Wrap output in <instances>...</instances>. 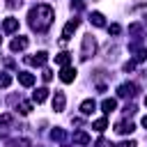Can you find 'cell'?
Instances as JSON below:
<instances>
[{"label":"cell","instance_id":"cell-1","mask_svg":"<svg viewBox=\"0 0 147 147\" xmlns=\"http://www.w3.org/2000/svg\"><path fill=\"white\" fill-rule=\"evenodd\" d=\"M53 18H55V11H53L48 5H37V7H32L30 14H28V23H30V28L37 30V32H46V30L51 28Z\"/></svg>","mask_w":147,"mask_h":147},{"label":"cell","instance_id":"cell-2","mask_svg":"<svg viewBox=\"0 0 147 147\" xmlns=\"http://www.w3.org/2000/svg\"><path fill=\"white\" fill-rule=\"evenodd\" d=\"M94 51H96V41H94V37H92V34H85V37H83L80 57H83V60H90V57L94 55Z\"/></svg>","mask_w":147,"mask_h":147},{"label":"cell","instance_id":"cell-3","mask_svg":"<svg viewBox=\"0 0 147 147\" xmlns=\"http://www.w3.org/2000/svg\"><path fill=\"white\" fill-rule=\"evenodd\" d=\"M136 92H138L136 83H122V85L117 87V94H119V96H124V99H131Z\"/></svg>","mask_w":147,"mask_h":147},{"label":"cell","instance_id":"cell-4","mask_svg":"<svg viewBox=\"0 0 147 147\" xmlns=\"http://www.w3.org/2000/svg\"><path fill=\"white\" fill-rule=\"evenodd\" d=\"M76 28H78V18H71V21H67V25L62 28V41H67L74 32H76Z\"/></svg>","mask_w":147,"mask_h":147},{"label":"cell","instance_id":"cell-5","mask_svg":"<svg viewBox=\"0 0 147 147\" xmlns=\"http://www.w3.org/2000/svg\"><path fill=\"white\" fill-rule=\"evenodd\" d=\"M74 78H76V69L74 67H62V71H60V80L62 83H74Z\"/></svg>","mask_w":147,"mask_h":147},{"label":"cell","instance_id":"cell-6","mask_svg":"<svg viewBox=\"0 0 147 147\" xmlns=\"http://www.w3.org/2000/svg\"><path fill=\"white\" fill-rule=\"evenodd\" d=\"M46 60H48V53H46V51H39L37 55L28 57V62H30V64H34V67H41V64H46Z\"/></svg>","mask_w":147,"mask_h":147},{"label":"cell","instance_id":"cell-7","mask_svg":"<svg viewBox=\"0 0 147 147\" xmlns=\"http://www.w3.org/2000/svg\"><path fill=\"white\" fill-rule=\"evenodd\" d=\"M18 83H21L23 87H32V85H34V76H32L30 71H21V74H18Z\"/></svg>","mask_w":147,"mask_h":147},{"label":"cell","instance_id":"cell-8","mask_svg":"<svg viewBox=\"0 0 147 147\" xmlns=\"http://www.w3.org/2000/svg\"><path fill=\"white\" fill-rule=\"evenodd\" d=\"M133 129H136V126H133L131 122H117V124H115V131H117L119 136H126V133H133Z\"/></svg>","mask_w":147,"mask_h":147},{"label":"cell","instance_id":"cell-9","mask_svg":"<svg viewBox=\"0 0 147 147\" xmlns=\"http://www.w3.org/2000/svg\"><path fill=\"white\" fill-rule=\"evenodd\" d=\"M64 94L62 92H55V96H53V110L55 113H60V110H64Z\"/></svg>","mask_w":147,"mask_h":147},{"label":"cell","instance_id":"cell-10","mask_svg":"<svg viewBox=\"0 0 147 147\" xmlns=\"http://www.w3.org/2000/svg\"><path fill=\"white\" fill-rule=\"evenodd\" d=\"M94 108H96V101H94V99H85V101L80 103V113H83V115H92Z\"/></svg>","mask_w":147,"mask_h":147},{"label":"cell","instance_id":"cell-11","mask_svg":"<svg viewBox=\"0 0 147 147\" xmlns=\"http://www.w3.org/2000/svg\"><path fill=\"white\" fill-rule=\"evenodd\" d=\"M2 30H5V32H14V30H18V18H11V16L5 18V21H2Z\"/></svg>","mask_w":147,"mask_h":147},{"label":"cell","instance_id":"cell-12","mask_svg":"<svg viewBox=\"0 0 147 147\" xmlns=\"http://www.w3.org/2000/svg\"><path fill=\"white\" fill-rule=\"evenodd\" d=\"M23 48H28V37H16L11 41V51L16 53V51H23Z\"/></svg>","mask_w":147,"mask_h":147},{"label":"cell","instance_id":"cell-13","mask_svg":"<svg viewBox=\"0 0 147 147\" xmlns=\"http://www.w3.org/2000/svg\"><path fill=\"white\" fill-rule=\"evenodd\" d=\"M115 108H117V101H115V99H103V101H101V110H103L106 115H110Z\"/></svg>","mask_w":147,"mask_h":147},{"label":"cell","instance_id":"cell-14","mask_svg":"<svg viewBox=\"0 0 147 147\" xmlns=\"http://www.w3.org/2000/svg\"><path fill=\"white\" fill-rule=\"evenodd\" d=\"M90 21H92L96 28H103V25H106V18H103L101 11H92V14H90Z\"/></svg>","mask_w":147,"mask_h":147},{"label":"cell","instance_id":"cell-15","mask_svg":"<svg viewBox=\"0 0 147 147\" xmlns=\"http://www.w3.org/2000/svg\"><path fill=\"white\" fill-rule=\"evenodd\" d=\"M32 99H34L37 103H41V101H46V99H48V90H46V87H39L37 92H32Z\"/></svg>","mask_w":147,"mask_h":147},{"label":"cell","instance_id":"cell-16","mask_svg":"<svg viewBox=\"0 0 147 147\" xmlns=\"http://www.w3.org/2000/svg\"><path fill=\"white\" fill-rule=\"evenodd\" d=\"M74 142H78V145H87V142H90V136H87L85 131H76V133H74Z\"/></svg>","mask_w":147,"mask_h":147},{"label":"cell","instance_id":"cell-17","mask_svg":"<svg viewBox=\"0 0 147 147\" xmlns=\"http://www.w3.org/2000/svg\"><path fill=\"white\" fill-rule=\"evenodd\" d=\"M55 62H57L60 67H67V64L71 62V55H69V53H60V55H55Z\"/></svg>","mask_w":147,"mask_h":147},{"label":"cell","instance_id":"cell-18","mask_svg":"<svg viewBox=\"0 0 147 147\" xmlns=\"http://www.w3.org/2000/svg\"><path fill=\"white\" fill-rule=\"evenodd\" d=\"M94 131H106V126H108V122H106V117H99V119H94Z\"/></svg>","mask_w":147,"mask_h":147},{"label":"cell","instance_id":"cell-19","mask_svg":"<svg viewBox=\"0 0 147 147\" xmlns=\"http://www.w3.org/2000/svg\"><path fill=\"white\" fill-rule=\"evenodd\" d=\"M11 85V76L9 74H0V87H9Z\"/></svg>","mask_w":147,"mask_h":147},{"label":"cell","instance_id":"cell-20","mask_svg":"<svg viewBox=\"0 0 147 147\" xmlns=\"http://www.w3.org/2000/svg\"><path fill=\"white\" fill-rule=\"evenodd\" d=\"M129 32H131V34H136V37L140 39V34H142V28H140L138 23H133V25H129Z\"/></svg>","mask_w":147,"mask_h":147},{"label":"cell","instance_id":"cell-21","mask_svg":"<svg viewBox=\"0 0 147 147\" xmlns=\"http://www.w3.org/2000/svg\"><path fill=\"white\" fill-rule=\"evenodd\" d=\"M18 110H21V115H30V110H32V103H28V101H23V103L18 106Z\"/></svg>","mask_w":147,"mask_h":147},{"label":"cell","instance_id":"cell-22","mask_svg":"<svg viewBox=\"0 0 147 147\" xmlns=\"http://www.w3.org/2000/svg\"><path fill=\"white\" fill-rule=\"evenodd\" d=\"M51 138H53V140H64V131H62V129H53V131H51Z\"/></svg>","mask_w":147,"mask_h":147},{"label":"cell","instance_id":"cell-23","mask_svg":"<svg viewBox=\"0 0 147 147\" xmlns=\"http://www.w3.org/2000/svg\"><path fill=\"white\" fill-rule=\"evenodd\" d=\"M108 32H110V34H119V25H117V23L108 25Z\"/></svg>","mask_w":147,"mask_h":147},{"label":"cell","instance_id":"cell-24","mask_svg":"<svg viewBox=\"0 0 147 147\" xmlns=\"http://www.w3.org/2000/svg\"><path fill=\"white\" fill-rule=\"evenodd\" d=\"M41 78H44V80L48 83V80L53 78V74H51V69H44V74H41Z\"/></svg>","mask_w":147,"mask_h":147},{"label":"cell","instance_id":"cell-25","mask_svg":"<svg viewBox=\"0 0 147 147\" xmlns=\"http://www.w3.org/2000/svg\"><path fill=\"white\" fill-rule=\"evenodd\" d=\"M124 113H126V115H133V113H136V106H133V103H126Z\"/></svg>","mask_w":147,"mask_h":147},{"label":"cell","instance_id":"cell-26","mask_svg":"<svg viewBox=\"0 0 147 147\" xmlns=\"http://www.w3.org/2000/svg\"><path fill=\"white\" fill-rule=\"evenodd\" d=\"M147 57V48H142V51H138V55H136V60L140 62V60H145Z\"/></svg>","mask_w":147,"mask_h":147},{"label":"cell","instance_id":"cell-27","mask_svg":"<svg viewBox=\"0 0 147 147\" xmlns=\"http://www.w3.org/2000/svg\"><path fill=\"white\" fill-rule=\"evenodd\" d=\"M11 122V115H2L0 117V126H5V124H9Z\"/></svg>","mask_w":147,"mask_h":147},{"label":"cell","instance_id":"cell-28","mask_svg":"<svg viewBox=\"0 0 147 147\" xmlns=\"http://www.w3.org/2000/svg\"><path fill=\"white\" fill-rule=\"evenodd\" d=\"M96 147H110V142H108V140H103V138H101V140H99V142H96Z\"/></svg>","mask_w":147,"mask_h":147},{"label":"cell","instance_id":"cell-29","mask_svg":"<svg viewBox=\"0 0 147 147\" xmlns=\"http://www.w3.org/2000/svg\"><path fill=\"white\" fill-rule=\"evenodd\" d=\"M119 147H136V140H126V142H122Z\"/></svg>","mask_w":147,"mask_h":147},{"label":"cell","instance_id":"cell-30","mask_svg":"<svg viewBox=\"0 0 147 147\" xmlns=\"http://www.w3.org/2000/svg\"><path fill=\"white\" fill-rule=\"evenodd\" d=\"M142 126H145V129H147V115H145V117H142Z\"/></svg>","mask_w":147,"mask_h":147},{"label":"cell","instance_id":"cell-31","mask_svg":"<svg viewBox=\"0 0 147 147\" xmlns=\"http://www.w3.org/2000/svg\"><path fill=\"white\" fill-rule=\"evenodd\" d=\"M76 2V7H83V0H74Z\"/></svg>","mask_w":147,"mask_h":147},{"label":"cell","instance_id":"cell-32","mask_svg":"<svg viewBox=\"0 0 147 147\" xmlns=\"http://www.w3.org/2000/svg\"><path fill=\"white\" fill-rule=\"evenodd\" d=\"M145 106H147V96H145Z\"/></svg>","mask_w":147,"mask_h":147},{"label":"cell","instance_id":"cell-33","mask_svg":"<svg viewBox=\"0 0 147 147\" xmlns=\"http://www.w3.org/2000/svg\"><path fill=\"white\" fill-rule=\"evenodd\" d=\"M0 44H2V39H0Z\"/></svg>","mask_w":147,"mask_h":147},{"label":"cell","instance_id":"cell-34","mask_svg":"<svg viewBox=\"0 0 147 147\" xmlns=\"http://www.w3.org/2000/svg\"><path fill=\"white\" fill-rule=\"evenodd\" d=\"M145 18H147V16H145Z\"/></svg>","mask_w":147,"mask_h":147}]
</instances>
